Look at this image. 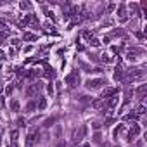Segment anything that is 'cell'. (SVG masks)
Returning a JSON list of instances; mask_svg holds the SVG:
<instances>
[{
    "label": "cell",
    "mask_w": 147,
    "mask_h": 147,
    "mask_svg": "<svg viewBox=\"0 0 147 147\" xmlns=\"http://www.w3.org/2000/svg\"><path fill=\"white\" fill-rule=\"evenodd\" d=\"M85 85H87L88 90H99V88H102L106 85V80L104 78H90Z\"/></svg>",
    "instance_id": "1"
},
{
    "label": "cell",
    "mask_w": 147,
    "mask_h": 147,
    "mask_svg": "<svg viewBox=\"0 0 147 147\" xmlns=\"http://www.w3.org/2000/svg\"><path fill=\"white\" fill-rule=\"evenodd\" d=\"M66 82L69 83V87H71V88H75L76 85H80V75H78V71H73L71 75H67Z\"/></svg>",
    "instance_id": "2"
},
{
    "label": "cell",
    "mask_w": 147,
    "mask_h": 147,
    "mask_svg": "<svg viewBox=\"0 0 147 147\" xmlns=\"http://www.w3.org/2000/svg\"><path fill=\"white\" fill-rule=\"evenodd\" d=\"M85 131H87V126H82V128H76L75 131H73V142L75 144H78L82 138H83V135H85Z\"/></svg>",
    "instance_id": "3"
},
{
    "label": "cell",
    "mask_w": 147,
    "mask_h": 147,
    "mask_svg": "<svg viewBox=\"0 0 147 147\" xmlns=\"http://www.w3.org/2000/svg\"><path fill=\"white\" fill-rule=\"evenodd\" d=\"M40 88H42L40 83H31V85L26 88V95H28V97H33V95H36V94L40 92Z\"/></svg>",
    "instance_id": "4"
},
{
    "label": "cell",
    "mask_w": 147,
    "mask_h": 147,
    "mask_svg": "<svg viewBox=\"0 0 147 147\" xmlns=\"http://www.w3.org/2000/svg\"><path fill=\"white\" fill-rule=\"evenodd\" d=\"M138 133H140V126H138L137 123H133V126L130 128V133H128V140L137 138V137H138Z\"/></svg>",
    "instance_id": "5"
},
{
    "label": "cell",
    "mask_w": 147,
    "mask_h": 147,
    "mask_svg": "<svg viewBox=\"0 0 147 147\" xmlns=\"http://www.w3.org/2000/svg\"><path fill=\"white\" fill-rule=\"evenodd\" d=\"M113 95H118V88H106L104 94H102V100H107V99H111Z\"/></svg>",
    "instance_id": "6"
},
{
    "label": "cell",
    "mask_w": 147,
    "mask_h": 147,
    "mask_svg": "<svg viewBox=\"0 0 147 147\" xmlns=\"http://www.w3.org/2000/svg\"><path fill=\"white\" fill-rule=\"evenodd\" d=\"M118 102H119V95H113L111 99H107V104H106V106H107L109 109H113V107L118 106Z\"/></svg>",
    "instance_id": "7"
},
{
    "label": "cell",
    "mask_w": 147,
    "mask_h": 147,
    "mask_svg": "<svg viewBox=\"0 0 147 147\" xmlns=\"http://www.w3.org/2000/svg\"><path fill=\"white\" fill-rule=\"evenodd\" d=\"M123 75H125L123 66H118V67H116V73H114V80H116V82H119V80L123 78Z\"/></svg>",
    "instance_id": "8"
},
{
    "label": "cell",
    "mask_w": 147,
    "mask_h": 147,
    "mask_svg": "<svg viewBox=\"0 0 147 147\" xmlns=\"http://www.w3.org/2000/svg\"><path fill=\"white\" fill-rule=\"evenodd\" d=\"M145 90H147V85H145V83H144V85H140V87L137 88V97H138V99H142V97L145 95Z\"/></svg>",
    "instance_id": "9"
},
{
    "label": "cell",
    "mask_w": 147,
    "mask_h": 147,
    "mask_svg": "<svg viewBox=\"0 0 147 147\" xmlns=\"http://www.w3.org/2000/svg\"><path fill=\"white\" fill-rule=\"evenodd\" d=\"M40 111H43L45 107H47V99H43V97H40V100H38V106H36Z\"/></svg>",
    "instance_id": "10"
},
{
    "label": "cell",
    "mask_w": 147,
    "mask_h": 147,
    "mask_svg": "<svg viewBox=\"0 0 147 147\" xmlns=\"http://www.w3.org/2000/svg\"><path fill=\"white\" fill-rule=\"evenodd\" d=\"M11 107H12V111H19V102L18 100H12L11 102Z\"/></svg>",
    "instance_id": "11"
},
{
    "label": "cell",
    "mask_w": 147,
    "mask_h": 147,
    "mask_svg": "<svg viewBox=\"0 0 147 147\" xmlns=\"http://www.w3.org/2000/svg\"><path fill=\"white\" fill-rule=\"evenodd\" d=\"M33 109H36V102H30L26 106V111H33Z\"/></svg>",
    "instance_id": "12"
},
{
    "label": "cell",
    "mask_w": 147,
    "mask_h": 147,
    "mask_svg": "<svg viewBox=\"0 0 147 147\" xmlns=\"http://www.w3.org/2000/svg\"><path fill=\"white\" fill-rule=\"evenodd\" d=\"M23 38H24V40H35V35H31V33H24Z\"/></svg>",
    "instance_id": "13"
},
{
    "label": "cell",
    "mask_w": 147,
    "mask_h": 147,
    "mask_svg": "<svg viewBox=\"0 0 147 147\" xmlns=\"http://www.w3.org/2000/svg\"><path fill=\"white\" fill-rule=\"evenodd\" d=\"M145 113V106L142 104V106H138V109H137V114H144Z\"/></svg>",
    "instance_id": "14"
},
{
    "label": "cell",
    "mask_w": 147,
    "mask_h": 147,
    "mask_svg": "<svg viewBox=\"0 0 147 147\" xmlns=\"http://www.w3.org/2000/svg\"><path fill=\"white\" fill-rule=\"evenodd\" d=\"M19 7L26 11V9H30V4H28V2H21V4H19Z\"/></svg>",
    "instance_id": "15"
},
{
    "label": "cell",
    "mask_w": 147,
    "mask_h": 147,
    "mask_svg": "<svg viewBox=\"0 0 147 147\" xmlns=\"http://www.w3.org/2000/svg\"><path fill=\"white\" fill-rule=\"evenodd\" d=\"M94 142H95V144H99V142H100V133H99V131L94 135Z\"/></svg>",
    "instance_id": "16"
},
{
    "label": "cell",
    "mask_w": 147,
    "mask_h": 147,
    "mask_svg": "<svg viewBox=\"0 0 147 147\" xmlns=\"http://www.w3.org/2000/svg\"><path fill=\"white\" fill-rule=\"evenodd\" d=\"M90 43H92L94 47H99V45H100V42H99V40H95V38H92V40H90Z\"/></svg>",
    "instance_id": "17"
},
{
    "label": "cell",
    "mask_w": 147,
    "mask_h": 147,
    "mask_svg": "<svg viewBox=\"0 0 147 147\" xmlns=\"http://www.w3.org/2000/svg\"><path fill=\"white\" fill-rule=\"evenodd\" d=\"M92 128H94V130H99V128H100V123L94 121V123H92Z\"/></svg>",
    "instance_id": "18"
},
{
    "label": "cell",
    "mask_w": 147,
    "mask_h": 147,
    "mask_svg": "<svg viewBox=\"0 0 147 147\" xmlns=\"http://www.w3.org/2000/svg\"><path fill=\"white\" fill-rule=\"evenodd\" d=\"M12 142H18V131L16 130L12 131Z\"/></svg>",
    "instance_id": "19"
},
{
    "label": "cell",
    "mask_w": 147,
    "mask_h": 147,
    "mask_svg": "<svg viewBox=\"0 0 147 147\" xmlns=\"http://www.w3.org/2000/svg\"><path fill=\"white\" fill-rule=\"evenodd\" d=\"M45 76H47V78H52V76H54V71H52V69L47 71V73H45Z\"/></svg>",
    "instance_id": "20"
},
{
    "label": "cell",
    "mask_w": 147,
    "mask_h": 147,
    "mask_svg": "<svg viewBox=\"0 0 147 147\" xmlns=\"http://www.w3.org/2000/svg\"><path fill=\"white\" fill-rule=\"evenodd\" d=\"M100 59H102V61H104V62H109V61H111V57H107V55H102V57H100Z\"/></svg>",
    "instance_id": "21"
},
{
    "label": "cell",
    "mask_w": 147,
    "mask_h": 147,
    "mask_svg": "<svg viewBox=\"0 0 147 147\" xmlns=\"http://www.w3.org/2000/svg\"><path fill=\"white\" fill-rule=\"evenodd\" d=\"M55 147H66V144H64V142H59V144H57Z\"/></svg>",
    "instance_id": "22"
},
{
    "label": "cell",
    "mask_w": 147,
    "mask_h": 147,
    "mask_svg": "<svg viewBox=\"0 0 147 147\" xmlns=\"http://www.w3.org/2000/svg\"><path fill=\"white\" fill-rule=\"evenodd\" d=\"M4 38H5V35H4V33H2V31H0V42H2V40H4Z\"/></svg>",
    "instance_id": "23"
},
{
    "label": "cell",
    "mask_w": 147,
    "mask_h": 147,
    "mask_svg": "<svg viewBox=\"0 0 147 147\" xmlns=\"http://www.w3.org/2000/svg\"><path fill=\"white\" fill-rule=\"evenodd\" d=\"M83 147H90V144H85V145H83Z\"/></svg>",
    "instance_id": "24"
}]
</instances>
